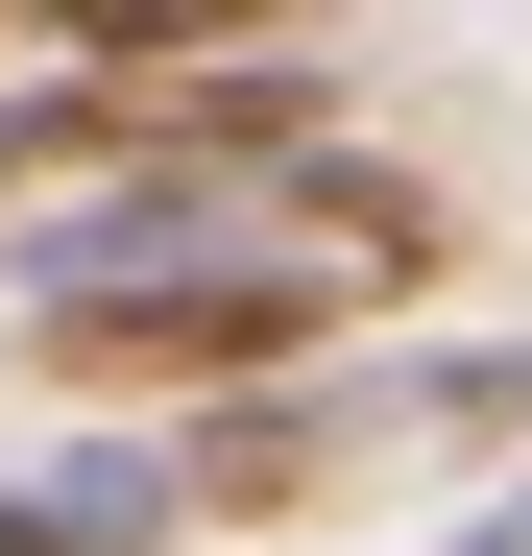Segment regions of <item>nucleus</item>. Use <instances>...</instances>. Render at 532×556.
Masks as SVG:
<instances>
[{"mask_svg": "<svg viewBox=\"0 0 532 556\" xmlns=\"http://www.w3.org/2000/svg\"><path fill=\"white\" fill-rule=\"evenodd\" d=\"M315 315H364V266H315V242L242 266V242H218V266H145V291H73V315H25V339L73 363V388H194V412H218V388H266Z\"/></svg>", "mask_w": 532, "mask_h": 556, "instance_id": "1", "label": "nucleus"}, {"mask_svg": "<svg viewBox=\"0 0 532 556\" xmlns=\"http://www.w3.org/2000/svg\"><path fill=\"white\" fill-rule=\"evenodd\" d=\"M169 169V49H73L49 98H0V218H49V194H145Z\"/></svg>", "mask_w": 532, "mask_h": 556, "instance_id": "2", "label": "nucleus"}, {"mask_svg": "<svg viewBox=\"0 0 532 556\" xmlns=\"http://www.w3.org/2000/svg\"><path fill=\"white\" fill-rule=\"evenodd\" d=\"M169 532V459H49V484H0V556H145Z\"/></svg>", "mask_w": 532, "mask_h": 556, "instance_id": "3", "label": "nucleus"}, {"mask_svg": "<svg viewBox=\"0 0 532 556\" xmlns=\"http://www.w3.org/2000/svg\"><path fill=\"white\" fill-rule=\"evenodd\" d=\"M460 556H532V484H508V508H484V532H460Z\"/></svg>", "mask_w": 532, "mask_h": 556, "instance_id": "4", "label": "nucleus"}]
</instances>
